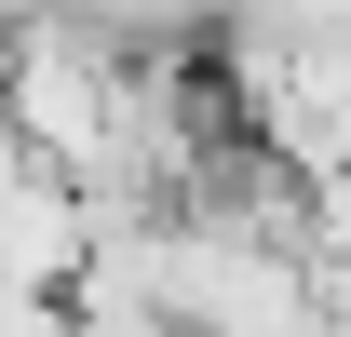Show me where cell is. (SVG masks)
Here are the masks:
<instances>
[{"instance_id": "obj_1", "label": "cell", "mask_w": 351, "mask_h": 337, "mask_svg": "<svg viewBox=\"0 0 351 337\" xmlns=\"http://www.w3.org/2000/svg\"><path fill=\"white\" fill-rule=\"evenodd\" d=\"M122 68L135 54L108 41V27H82V14L14 27V41H0V122H14V149L54 162V175H95L108 122H122Z\"/></svg>"}, {"instance_id": "obj_5", "label": "cell", "mask_w": 351, "mask_h": 337, "mask_svg": "<svg viewBox=\"0 0 351 337\" xmlns=\"http://www.w3.org/2000/svg\"><path fill=\"white\" fill-rule=\"evenodd\" d=\"M14 175H27V149H14V122H0V189H14Z\"/></svg>"}, {"instance_id": "obj_4", "label": "cell", "mask_w": 351, "mask_h": 337, "mask_svg": "<svg viewBox=\"0 0 351 337\" xmlns=\"http://www.w3.org/2000/svg\"><path fill=\"white\" fill-rule=\"evenodd\" d=\"M68 337H189V324H162V310H68Z\"/></svg>"}, {"instance_id": "obj_3", "label": "cell", "mask_w": 351, "mask_h": 337, "mask_svg": "<svg viewBox=\"0 0 351 337\" xmlns=\"http://www.w3.org/2000/svg\"><path fill=\"white\" fill-rule=\"evenodd\" d=\"M298 256L351 284V175H311V216H298Z\"/></svg>"}, {"instance_id": "obj_6", "label": "cell", "mask_w": 351, "mask_h": 337, "mask_svg": "<svg viewBox=\"0 0 351 337\" xmlns=\"http://www.w3.org/2000/svg\"><path fill=\"white\" fill-rule=\"evenodd\" d=\"M298 337H311V324H298Z\"/></svg>"}, {"instance_id": "obj_2", "label": "cell", "mask_w": 351, "mask_h": 337, "mask_svg": "<svg viewBox=\"0 0 351 337\" xmlns=\"http://www.w3.org/2000/svg\"><path fill=\"white\" fill-rule=\"evenodd\" d=\"M68 284H82V189L27 162L0 189V297H68Z\"/></svg>"}]
</instances>
